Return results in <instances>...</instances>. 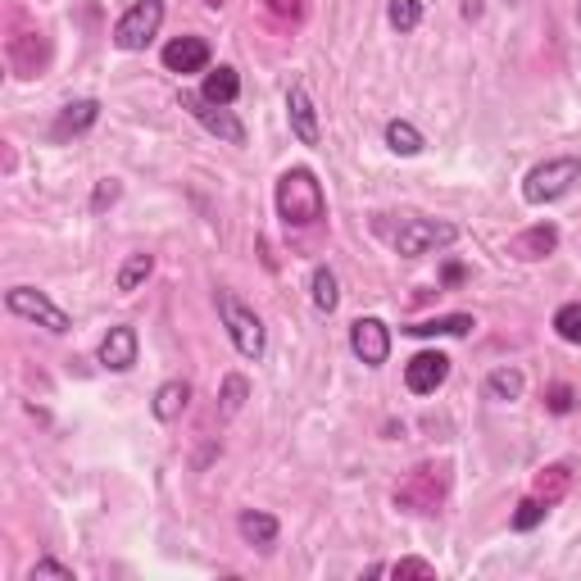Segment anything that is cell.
Here are the masks:
<instances>
[{
    "mask_svg": "<svg viewBox=\"0 0 581 581\" xmlns=\"http://www.w3.org/2000/svg\"><path fill=\"white\" fill-rule=\"evenodd\" d=\"M386 19H391V28L414 32L418 19H423V5H418V0H391V5H386Z\"/></svg>",
    "mask_w": 581,
    "mask_h": 581,
    "instance_id": "cell-23",
    "label": "cell"
},
{
    "mask_svg": "<svg viewBox=\"0 0 581 581\" xmlns=\"http://www.w3.org/2000/svg\"><path fill=\"white\" fill-rule=\"evenodd\" d=\"M554 332L568 345H581V300H572V305H563L559 314H554Z\"/></svg>",
    "mask_w": 581,
    "mask_h": 581,
    "instance_id": "cell-25",
    "label": "cell"
},
{
    "mask_svg": "<svg viewBox=\"0 0 581 581\" xmlns=\"http://www.w3.org/2000/svg\"><path fill=\"white\" fill-rule=\"evenodd\" d=\"M554 246H559V227L541 223V227H527L522 237H513L509 241V255L522 259V264H536V259L554 255Z\"/></svg>",
    "mask_w": 581,
    "mask_h": 581,
    "instance_id": "cell-13",
    "label": "cell"
},
{
    "mask_svg": "<svg viewBox=\"0 0 581 581\" xmlns=\"http://www.w3.org/2000/svg\"><path fill=\"white\" fill-rule=\"evenodd\" d=\"M336 277H332V268H314V309H323V314H332L336 309Z\"/></svg>",
    "mask_w": 581,
    "mask_h": 581,
    "instance_id": "cell-26",
    "label": "cell"
},
{
    "mask_svg": "<svg viewBox=\"0 0 581 581\" xmlns=\"http://www.w3.org/2000/svg\"><path fill=\"white\" fill-rule=\"evenodd\" d=\"M164 64L173 73H200L209 64V41L205 37H178L164 46Z\"/></svg>",
    "mask_w": 581,
    "mask_h": 581,
    "instance_id": "cell-14",
    "label": "cell"
},
{
    "mask_svg": "<svg viewBox=\"0 0 581 581\" xmlns=\"http://www.w3.org/2000/svg\"><path fill=\"white\" fill-rule=\"evenodd\" d=\"M568 486H572V468H563V463H554V468H545V473H536V482H532V495H536V500H545V504H559L563 495H568Z\"/></svg>",
    "mask_w": 581,
    "mask_h": 581,
    "instance_id": "cell-19",
    "label": "cell"
},
{
    "mask_svg": "<svg viewBox=\"0 0 581 581\" xmlns=\"http://www.w3.org/2000/svg\"><path fill=\"white\" fill-rule=\"evenodd\" d=\"M386 146H391L395 155H418V150H423V132H418L414 123L391 119L386 123Z\"/></svg>",
    "mask_w": 581,
    "mask_h": 581,
    "instance_id": "cell-21",
    "label": "cell"
},
{
    "mask_svg": "<svg viewBox=\"0 0 581 581\" xmlns=\"http://www.w3.org/2000/svg\"><path fill=\"white\" fill-rule=\"evenodd\" d=\"M5 305H10V314L32 318V323H41L46 332H69V314H64V309L55 305L50 296L32 291V286H14L10 296H5Z\"/></svg>",
    "mask_w": 581,
    "mask_h": 581,
    "instance_id": "cell-7",
    "label": "cell"
},
{
    "mask_svg": "<svg viewBox=\"0 0 581 581\" xmlns=\"http://www.w3.org/2000/svg\"><path fill=\"white\" fill-rule=\"evenodd\" d=\"M350 350H355L368 368L386 364V355H391V332H386L382 318H359V323L350 327Z\"/></svg>",
    "mask_w": 581,
    "mask_h": 581,
    "instance_id": "cell-9",
    "label": "cell"
},
{
    "mask_svg": "<svg viewBox=\"0 0 581 581\" xmlns=\"http://www.w3.org/2000/svg\"><path fill=\"white\" fill-rule=\"evenodd\" d=\"M486 391H491V400H518V395H522V373H518V368H495V373L486 377Z\"/></svg>",
    "mask_w": 581,
    "mask_h": 581,
    "instance_id": "cell-22",
    "label": "cell"
},
{
    "mask_svg": "<svg viewBox=\"0 0 581 581\" xmlns=\"http://www.w3.org/2000/svg\"><path fill=\"white\" fill-rule=\"evenodd\" d=\"M445 377H450V359H445L441 350H423V355H414L409 368H404V386L414 395H432Z\"/></svg>",
    "mask_w": 581,
    "mask_h": 581,
    "instance_id": "cell-10",
    "label": "cell"
},
{
    "mask_svg": "<svg viewBox=\"0 0 581 581\" xmlns=\"http://www.w3.org/2000/svg\"><path fill=\"white\" fill-rule=\"evenodd\" d=\"M246 391H250V386H246V377H237V373L227 377V382H223V418H232V414H237V409H241V400H246Z\"/></svg>",
    "mask_w": 581,
    "mask_h": 581,
    "instance_id": "cell-28",
    "label": "cell"
},
{
    "mask_svg": "<svg viewBox=\"0 0 581 581\" xmlns=\"http://www.w3.org/2000/svg\"><path fill=\"white\" fill-rule=\"evenodd\" d=\"M286 114H291V132H296L300 146H318V109L309 100L305 82H296V87L286 91Z\"/></svg>",
    "mask_w": 581,
    "mask_h": 581,
    "instance_id": "cell-11",
    "label": "cell"
},
{
    "mask_svg": "<svg viewBox=\"0 0 581 581\" xmlns=\"http://www.w3.org/2000/svg\"><path fill=\"white\" fill-rule=\"evenodd\" d=\"M205 5H209V10H223V5H227V0H205Z\"/></svg>",
    "mask_w": 581,
    "mask_h": 581,
    "instance_id": "cell-34",
    "label": "cell"
},
{
    "mask_svg": "<svg viewBox=\"0 0 581 581\" xmlns=\"http://www.w3.org/2000/svg\"><path fill=\"white\" fill-rule=\"evenodd\" d=\"M100 364L109 373H128L137 364V332L132 327H109V336L100 341Z\"/></svg>",
    "mask_w": 581,
    "mask_h": 581,
    "instance_id": "cell-12",
    "label": "cell"
},
{
    "mask_svg": "<svg viewBox=\"0 0 581 581\" xmlns=\"http://www.w3.org/2000/svg\"><path fill=\"white\" fill-rule=\"evenodd\" d=\"M96 119H100L96 100H73V105L60 109V119H55V137H78V132H87Z\"/></svg>",
    "mask_w": 581,
    "mask_h": 581,
    "instance_id": "cell-15",
    "label": "cell"
},
{
    "mask_svg": "<svg viewBox=\"0 0 581 581\" xmlns=\"http://www.w3.org/2000/svg\"><path fill=\"white\" fill-rule=\"evenodd\" d=\"M277 214H282L286 227H314L323 218V187L309 168H286L282 178H277Z\"/></svg>",
    "mask_w": 581,
    "mask_h": 581,
    "instance_id": "cell-1",
    "label": "cell"
},
{
    "mask_svg": "<svg viewBox=\"0 0 581 581\" xmlns=\"http://www.w3.org/2000/svg\"><path fill=\"white\" fill-rule=\"evenodd\" d=\"M32 581L37 577H55V581H73V568H64V563H55V559H37L32 563V572H28Z\"/></svg>",
    "mask_w": 581,
    "mask_h": 581,
    "instance_id": "cell-32",
    "label": "cell"
},
{
    "mask_svg": "<svg viewBox=\"0 0 581 581\" xmlns=\"http://www.w3.org/2000/svg\"><path fill=\"white\" fill-rule=\"evenodd\" d=\"M237 91H241L237 69H227V64H218V69L205 78L200 96H205V100H214V105H232V100H237Z\"/></svg>",
    "mask_w": 581,
    "mask_h": 581,
    "instance_id": "cell-20",
    "label": "cell"
},
{
    "mask_svg": "<svg viewBox=\"0 0 581 581\" xmlns=\"http://www.w3.org/2000/svg\"><path fill=\"white\" fill-rule=\"evenodd\" d=\"M545 404H550L554 414H572V404H577V395H572V386H550V391H545Z\"/></svg>",
    "mask_w": 581,
    "mask_h": 581,
    "instance_id": "cell-31",
    "label": "cell"
},
{
    "mask_svg": "<svg viewBox=\"0 0 581 581\" xmlns=\"http://www.w3.org/2000/svg\"><path fill=\"white\" fill-rule=\"evenodd\" d=\"M187 404H191V386L187 382H164L155 391V418H159V423H173V418H182Z\"/></svg>",
    "mask_w": 581,
    "mask_h": 581,
    "instance_id": "cell-18",
    "label": "cell"
},
{
    "mask_svg": "<svg viewBox=\"0 0 581 581\" xmlns=\"http://www.w3.org/2000/svg\"><path fill=\"white\" fill-rule=\"evenodd\" d=\"M572 182H581V159H572V155L545 159V164H536L532 173H527V182H522V200H527V205H550V200L568 196Z\"/></svg>",
    "mask_w": 581,
    "mask_h": 581,
    "instance_id": "cell-3",
    "label": "cell"
},
{
    "mask_svg": "<svg viewBox=\"0 0 581 581\" xmlns=\"http://www.w3.org/2000/svg\"><path fill=\"white\" fill-rule=\"evenodd\" d=\"M264 10H268V19H277L286 28V23L300 19V0H264Z\"/></svg>",
    "mask_w": 581,
    "mask_h": 581,
    "instance_id": "cell-30",
    "label": "cell"
},
{
    "mask_svg": "<svg viewBox=\"0 0 581 581\" xmlns=\"http://www.w3.org/2000/svg\"><path fill=\"white\" fill-rule=\"evenodd\" d=\"M182 109H191L200 123H205L214 137H223V141H232V146H241L246 141V128H241L232 114H227L223 105H214V100H205V96H191V91H182Z\"/></svg>",
    "mask_w": 581,
    "mask_h": 581,
    "instance_id": "cell-8",
    "label": "cell"
},
{
    "mask_svg": "<svg viewBox=\"0 0 581 581\" xmlns=\"http://www.w3.org/2000/svg\"><path fill=\"white\" fill-rule=\"evenodd\" d=\"M150 268H155L150 255H128V264L119 268V291H137V286L150 277Z\"/></svg>",
    "mask_w": 581,
    "mask_h": 581,
    "instance_id": "cell-24",
    "label": "cell"
},
{
    "mask_svg": "<svg viewBox=\"0 0 581 581\" xmlns=\"http://www.w3.org/2000/svg\"><path fill=\"white\" fill-rule=\"evenodd\" d=\"M218 314H223V327L237 345V355L246 359H259L264 355V323H259L255 309H246L232 291H218Z\"/></svg>",
    "mask_w": 581,
    "mask_h": 581,
    "instance_id": "cell-4",
    "label": "cell"
},
{
    "mask_svg": "<svg viewBox=\"0 0 581 581\" xmlns=\"http://www.w3.org/2000/svg\"><path fill=\"white\" fill-rule=\"evenodd\" d=\"M237 527H241V536H246L250 545H259V550H273V541H277V518H273V513L246 509L237 518Z\"/></svg>",
    "mask_w": 581,
    "mask_h": 581,
    "instance_id": "cell-16",
    "label": "cell"
},
{
    "mask_svg": "<svg viewBox=\"0 0 581 581\" xmlns=\"http://www.w3.org/2000/svg\"><path fill=\"white\" fill-rule=\"evenodd\" d=\"M459 241V227L454 223H436V218H409V223L395 232V250L400 255H427V250H441Z\"/></svg>",
    "mask_w": 581,
    "mask_h": 581,
    "instance_id": "cell-5",
    "label": "cell"
},
{
    "mask_svg": "<svg viewBox=\"0 0 581 581\" xmlns=\"http://www.w3.org/2000/svg\"><path fill=\"white\" fill-rule=\"evenodd\" d=\"M473 327L477 323L468 314H445V318H423V323H409L404 332H409V336H468Z\"/></svg>",
    "mask_w": 581,
    "mask_h": 581,
    "instance_id": "cell-17",
    "label": "cell"
},
{
    "mask_svg": "<svg viewBox=\"0 0 581 581\" xmlns=\"http://www.w3.org/2000/svg\"><path fill=\"white\" fill-rule=\"evenodd\" d=\"M545 509H550V504H545V500H536V495H527V500H522L518 509H513V527H518V532H532L536 522L545 518Z\"/></svg>",
    "mask_w": 581,
    "mask_h": 581,
    "instance_id": "cell-27",
    "label": "cell"
},
{
    "mask_svg": "<svg viewBox=\"0 0 581 581\" xmlns=\"http://www.w3.org/2000/svg\"><path fill=\"white\" fill-rule=\"evenodd\" d=\"M159 23H164V0H137V5L119 19L114 41H119V50H146L150 41H155Z\"/></svg>",
    "mask_w": 581,
    "mask_h": 581,
    "instance_id": "cell-6",
    "label": "cell"
},
{
    "mask_svg": "<svg viewBox=\"0 0 581 581\" xmlns=\"http://www.w3.org/2000/svg\"><path fill=\"white\" fill-rule=\"evenodd\" d=\"M114 200H119V182H114V178H105V182H100V187H96V200H91V205H96V209H105V205H114Z\"/></svg>",
    "mask_w": 581,
    "mask_h": 581,
    "instance_id": "cell-33",
    "label": "cell"
},
{
    "mask_svg": "<svg viewBox=\"0 0 581 581\" xmlns=\"http://www.w3.org/2000/svg\"><path fill=\"white\" fill-rule=\"evenodd\" d=\"M386 572H391L395 581H400V577H418V581H432V577H436V568H432V563H427V559H400V563H391V568H386Z\"/></svg>",
    "mask_w": 581,
    "mask_h": 581,
    "instance_id": "cell-29",
    "label": "cell"
},
{
    "mask_svg": "<svg viewBox=\"0 0 581 581\" xmlns=\"http://www.w3.org/2000/svg\"><path fill=\"white\" fill-rule=\"evenodd\" d=\"M445 495H450V463H418L414 473L395 486V509L436 513Z\"/></svg>",
    "mask_w": 581,
    "mask_h": 581,
    "instance_id": "cell-2",
    "label": "cell"
}]
</instances>
